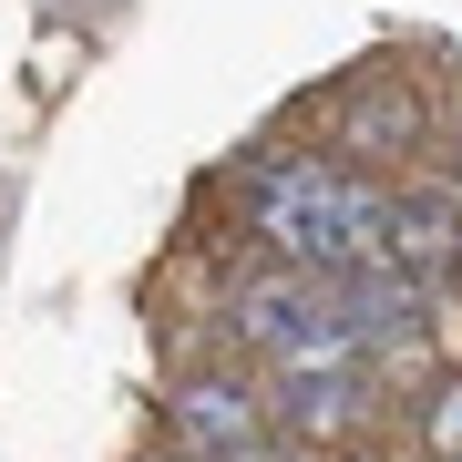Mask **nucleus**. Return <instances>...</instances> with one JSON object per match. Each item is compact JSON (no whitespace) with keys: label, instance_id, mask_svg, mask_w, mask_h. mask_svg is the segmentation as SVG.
I'll return each instance as SVG.
<instances>
[{"label":"nucleus","instance_id":"nucleus-1","mask_svg":"<svg viewBox=\"0 0 462 462\" xmlns=\"http://www.w3.org/2000/svg\"><path fill=\"white\" fill-rule=\"evenodd\" d=\"M247 216L298 278H360V267H380V185H360L349 165L278 154V165L247 175Z\"/></svg>","mask_w":462,"mask_h":462},{"label":"nucleus","instance_id":"nucleus-6","mask_svg":"<svg viewBox=\"0 0 462 462\" xmlns=\"http://www.w3.org/2000/svg\"><path fill=\"white\" fill-rule=\"evenodd\" d=\"M339 134H349V154H401L421 134V103L391 83V72H370L360 93H349V114H339Z\"/></svg>","mask_w":462,"mask_h":462},{"label":"nucleus","instance_id":"nucleus-8","mask_svg":"<svg viewBox=\"0 0 462 462\" xmlns=\"http://www.w3.org/2000/svg\"><path fill=\"white\" fill-rule=\"evenodd\" d=\"M175 462H185V452H175Z\"/></svg>","mask_w":462,"mask_h":462},{"label":"nucleus","instance_id":"nucleus-3","mask_svg":"<svg viewBox=\"0 0 462 462\" xmlns=\"http://www.w3.org/2000/svg\"><path fill=\"white\" fill-rule=\"evenodd\" d=\"M462 257V196L452 185H401L380 196V267H452Z\"/></svg>","mask_w":462,"mask_h":462},{"label":"nucleus","instance_id":"nucleus-7","mask_svg":"<svg viewBox=\"0 0 462 462\" xmlns=\"http://www.w3.org/2000/svg\"><path fill=\"white\" fill-rule=\"evenodd\" d=\"M421 442L442 452V462H462V380H442V391H431V411H421Z\"/></svg>","mask_w":462,"mask_h":462},{"label":"nucleus","instance_id":"nucleus-2","mask_svg":"<svg viewBox=\"0 0 462 462\" xmlns=\"http://www.w3.org/2000/svg\"><path fill=\"white\" fill-rule=\"evenodd\" d=\"M236 329L257 349H278L288 370L349 360V309H339L329 278H257V288H236Z\"/></svg>","mask_w":462,"mask_h":462},{"label":"nucleus","instance_id":"nucleus-5","mask_svg":"<svg viewBox=\"0 0 462 462\" xmlns=\"http://www.w3.org/2000/svg\"><path fill=\"white\" fill-rule=\"evenodd\" d=\"M360 380H349L339 360L329 370H288V401H278V421L298 431V442H329V431H349V421H360Z\"/></svg>","mask_w":462,"mask_h":462},{"label":"nucleus","instance_id":"nucleus-4","mask_svg":"<svg viewBox=\"0 0 462 462\" xmlns=\"http://www.w3.org/2000/svg\"><path fill=\"white\" fill-rule=\"evenodd\" d=\"M257 431H267V411H257V391H236V380H185V391H175L185 462H226V452H247Z\"/></svg>","mask_w":462,"mask_h":462}]
</instances>
